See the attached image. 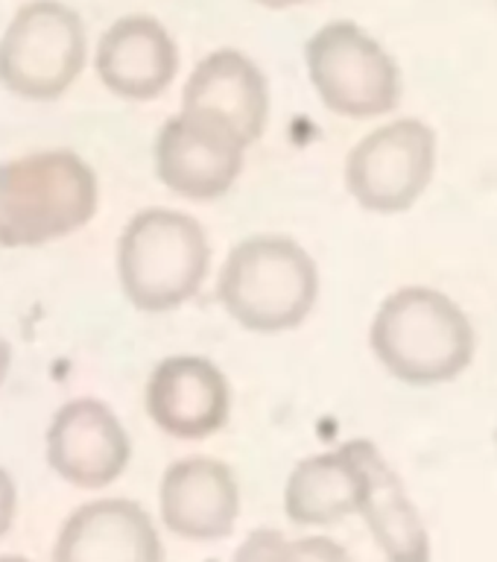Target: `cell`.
<instances>
[{"instance_id": "17", "label": "cell", "mask_w": 497, "mask_h": 562, "mask_svg": "<svg viewBox=\"0 0 497 562\" xmlns=\"http://www.w3.org/2000/svg\"><path fill=\"white\" fill-rule=\"evenodd\" d=\"M231 562H351L340 544L323 536L290 539L275 527H261L237 544Z\"/></svg>"}, {"instance_id": "15", "label": "cell", "mask_w": 497, "mask_h": 562, "mask_svg": "<svg viewBox=\"0 0 497 562\" xmlns=\"http://www.w3.org/2000/svg\"><path fill=\"white\" fill-rule=\"evenodd\" d=\"M360 465V516L389 562H430V536L407 486L369 439H351Z\"/></svg>"}, {"instance_id": "5", "label": "cell", "mask_w": 497, "mask_h": 562, "mask_svg": "<svg viewBox=\"0 0 497 562\" xmlns=\"http://www.w3.org/2000/svg\"><path fill=\"white\" fill-rule=\"evenodd\" d=\"M86 24L61 0H30L0 35V86L21 100H56L86 68Z\"/></svg>"}, {"instance_id": "4", "label": "cell", "mask_w": 497, "mask_h": 562, "mask_svg": "<svg viewBox=\"0 0 497 562\" xmlns=\"http://www.w3.org/2000/svg\"><path fill=\"white\" fill-rule=\"evenodd\" d=\"M369 342L389 375L419 386L454 381L474 355L468 316L430 288H402L386 296L372 319Z\"/></svg>"}, {"instance_id": "1", "label": "cell", "mask_w": 497, "mask_h": 562, "mask_svg": "<svg viewBox=\"0 0 497 562\" xmlns=\"http://www.w3.org/2000/svg\"><path fill=\"white\" fill-rule=\"evenodd\" d=\"M100 182L74 149H47L0 165V246L26 249L74 235L94 220Z\"/></svg>"}, {"instance_id": "16", "label": "cell", "mask_w": 497, "mask_h": 562, "mask_svg": "<svg viewBox=\"0 0 497 562\" xmlns=\"http://www.w3.org/2000/svg\"><path fill=\"white\" fill-rule=\"evenodd\" d=\"M360 465L351 442L302 460L284 486V513L293 525L325 527L360 509Z\"/></svg>"}, {"instance_id": "21", "label": "cell", "mask_w": 497, "mask_h": 562, "mask_svg": "<svg viewBox=\"0 0 497 562\" xmlns=\"http://www.w3.org/2000/svg\"><path fill=\"white\" fill-rule=\"evenodd\" d=\"M0 562H33V560H26V557H18V553H3V557H0Z\"/></svg>"}, {"instance_id": "18", "label": "cell", "mask_w": 497, "mask_h": 562, "mask_svg": "<svg viewBox=\"0 0 497 562\" xmlns=\"http://www.w3.org/2000/svg\"><path fill=\"white\" fill-rule=\"evenodd\" d=\"M15 509H18V490L12 474L0 465V539L9 533V527L15 521Z\"/></svg>"}, {"instance_id": "7", "label": "cell", "mask_w": 497, "mask_h": 562, "mask_svg": "<svg viewBox=\"0 0 497 562\" xmlns=\"http://www.w3.org/2000/svg\"><path fill=\"white\" fill-rule=\"evenodd\" d=\"M437 167V135L421 121H393L369 132L346 158V188L366 211H407Z\"/></svg>"}, {"instance_id": "19", "label": "cell", "mask_w": 497, "mask_h": 562, "mask_svg": "<svg viewBox=\"0 0 497 562\" xmlns=\"http://www.w3.org/2000/svg\"><path fill=\"white\" fill-rule=\"evenodd\" d=\"M9 367H12V346H9L7 337L0 334V386H3V381H7Z\"/></svg>"}, {"instance_id": "20", "label": "cell", "mask_w": 497, "mask_h": 562, "mask_svg": "<svg viewBox=\"0 0 497 562\" xmlns=\"http://www.w3.org/2000/svg\"><path fill=\"white\" fill-rule=\"evenodd\" d=\"M258 7H267V9H293V7H305L310 0H255Z\"/></svg>"}, {"instance_id": "14", "label": "cell", "mask_w": 497, "mask_h": 562, "mask_svg": "<svg viewBox=\"0 0 497 562\" xmlns=\"http://www.w3.org/2000/svg\"><path fill=\"white\" fill-rule=\"evenodd\" d=\"M179 70V47L158 18H117L97 44V77L123 100H156Z\"/></svg>"}, {"instance_id": "6", "label": "cell", "mask_w": 497, "mask_h": 562, "mask_svg": "<svg viewBox=\"0 0 497 562\" xmlns=\"http://www.w3.org/2000/svg\"><path fill=\"white\" fill-rule=\"evenodd\" d=\"M305 61L316 94L334 114L363 121L398 105V65L351 21H331L316 30L305 47Z\"/></svg>"}, {"instance_id": "8", "label": "cell", "mask_w": 497, "mask_h": 562, "mask_svg": "<svg viewBox=\"0 0 497 562\" xmlns=\"http://www.w3.org/2000/svg\"><path fill=\"white\" fill-rule=\"evenodd\" d=\"M244 140L217 117L179 112L156 135V176L191 202L226 196L244 173Z\"/></svg>"}, {"instance_id": "10", "label": "cell", "mask_w": 497, "mask_h": 562, "mask_svg": "<svg viewBox=\"0 0 497 562\" xmlns=\"http://www.w3.org/2000/svg\"><path fill=\"white\" fill-rule=\"evenodd\" d=\"M144 404L153 425L167 437L196 442L226 428L231 416V390L214 360L173 355L153 369Z\"/></svg>"}, {"instance_id": "9", "label": "cell", "mask_w": 497, "mask_h": 562, "mask_svg": "<svg viewBox=\"0 0 497 562\" xmlns=\"http://www.w3.org/2000/svg\"><path fill=\"white\" fill-rule=\"evenodd\" d=\"M47 465L77 490H105L129 465L132 439L109 404L74 398L53 413L47 428Z\"/></svg>"}, {"instance_id": "12", "label": "cell", "mask_w": 497, "mask_h": 562, "mask_svg": "<svg viewBox=\"0 0 497 562\" xmlns=\"http://www.w3.org/2000/svg\"><path fill=\"white\" fill-rule=\"evenodd\" d=\"M53 562H165V544L140 504L97 498L65 518Z\"/></svg>"}, {"instance_id": "3", "label": "cell", "mask_w": 497, "mask_h": 562, "mask_svg": "<svg viewBox=\"0 0 497 562\" xmlns=\"http://www.w3.org/2000/svg\"><path fill=\"white\" fill-rule=\"evenodd\" d=\"M211 270V244L196 217L173 209H144L117 240V281L132 307L167 314L188 305Z\"/></svg>"}, {"instance_id": "2", "label": "cell", "mask_w": 497, "mask_h": 562, "mask_svg": "<svg viewBox=\"0 0 497 562\" xmlns=\"http://www.w3.org/2000/svg\"><path fill=\"white\" fill-rule=\"evenodd\" d=\"M319 296V270L305 246L287 235L246 237L228 252L217 299L240 328L252 334L293 331Z\"/></svg>"}, {"instance_id": "11", "label": "cell", "mask_w": 497, "mask_h": 562, "mask_svg": "<svg viewBox=\"0 0 497 562\" xmlns=\"http://www.w3.org/2000/svg\"><path fill=\"white\" fill-rule=\"evenodd\" d=\"M158 516L188 542H217L231 536L240 516L235 469L214 457H182L158 483Z\"/></svg>"}, {"instance_id": "13", "label": "cell", "mask_w": 497, "mask_h": 562, "mask_svg": "<svg viewBox=\"0 0 497 562\" xmlns=\"http://www.w3.org/2000/svg\"><path fill=\"white\" fill-rule=\"evenodd\" d=\"M182 112L217 117L237 132L249 149L270 121V86L263 70L235 47L208 53L191 70L182 91Z\"/></svg>"}]
</instances>
